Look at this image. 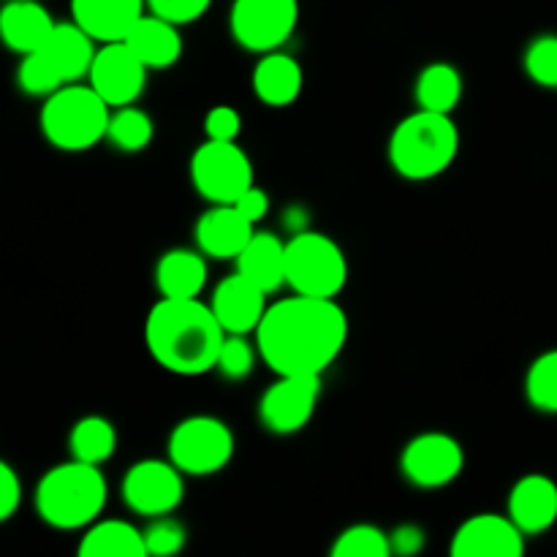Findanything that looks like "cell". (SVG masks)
<instances>
[{
    "label": "cell",
    "instance_id": "cb8c5ba5",
    "mask_svg": "<svg viewBox=\"0 0 557 557\" xmlns=\"http://www.w3.org/2000/svg\"><path fill=\"white\" fill-rule=\"evenodd\" d=\"M207 283V261L201 250L174 248L158 259L156 288L166 299H196Z\"/></svg>",
    "mask_w": 557,
    "mask_h": 557
},
{
    "label": "cell",
    "instance_id": "9a60e30c",
    "mask_svg": "<svg viewBox=\"0 0 557 557\" xmlns=\"http://www.w3.org/2000/svg\"><path fill=\"white\" fill-rule=\"evenodd\" d=\"M267 297L270 294L264 288L248 281L243 272H234V275L223 277L218 283L215 292H212L210 308L218 315L223 330H226V335H250V332L256 335L267 308H270Z\"/></svg>",
    "mask_w": 557,
    "mask_h": 557
},
{
    "label": "cell",
    "instance_id": "d590c367",
    "mask_svg": "<svg viewBox=\"0 0 557 557\" xmlns=\"http://www.w3.org/2000/svg\"><path fill=\"white\" fill-rule=\"evenodd\" d=\"M205 134L207 139L215 141H237V136L243 134V114L234 107H212L205 117Z\"/></svg>",
    "mask_w": 557,
    "mask_h": 557
},
{
    "label": "cell",
    "instance_id": "f546056e",
    "mask_svg": "<svg viewBox=\"0 0 557 557\" xmlns=\"http://www.w3.org/2000/svg\"><path fill=\"white\" fill-rule=\"evenodd\" d=\"M332 557H389L392 539L379 525H351L335 539Z\"/></svg>",
    "mask_w": 557,
    "mask_h": 557
},
{
    "label": "cell",
    "instance_id": "d4e9b609",
    "mask_svg": "<svg viewBox=\"0 0 557 557\" xmlns=\"http://www.w3.org/2000/svg\"><path fill=\"white\" fill-rule=\"evenodd\" d=\"M79 557H147L145 531L125 520H96L76 547Z\"/></svg>",
    "mask_w": 557,
    "mask_h": 557
},
{
    "label": "cell",
    "instance_id": "603a6c76",
    "mask_svg": "<svg viewBox=\"0 0 557 557\" xmlns=\"http://www.w3.org/2000/svg\"><path fill=\"white\" fill-rule=\"evenodd\" d=\"M234 261L237 272H243L267 294H275L277 288L286 286V243L277 234L256 232Z\"/></svg>",
    "mask_w": 557,
    "mask_h": 557
},
{
    "label": "cell",
    "instance_id": "f35d334b",
    "mask_svg": "<svg viewBox=\"0 0 557 557\" xmlns=\"http://www.w3.org/2000/svg\"><path fill=\"white\" fill-rule=\"evenodd\" d=\"M392 553L397 555H417L424 547V533L417 525H403L389 533Z\"/></svg>",
    "mask_w": 557,
    "mask_h": 557
},
{
    "label": "cell",
    "instance_id": "2e32d148",
    "mask_svg": "<svg viewBox=\"0 0 557 557\" xmlns=\"http://www.w3.org/2000/svg\"><path fill=\"white\" fill-rule=\"evenodd\" d=\"M194 234L199 250L210 259H237L256 234V223L234 205H212V210L196 221Z\"/></svg>",
    "mask_w": 557,
    "mask_h": 557
},
{
    "label": "cell",
    "instance_id": "74e56055",
    "mask_svg": "<svg viewBox=\"0 0 557 557\" xmlns=\"http://www.w3.org/2000/svg\"><path fill=\"white\" fill-rule=\"evenodd\" d=\"M234 207H237L250 223H261L270 215V194H267L264 188H259V185H253V188H248L237 201H234Z\"/></svg>",
    "mask_w": 557,
    "mask_h": 557
},
{
    "label": "cell",
    "instance_id": "30bf717a",
    "mask_svg": "<svg viewBox=\"0 0 557 557\" xmlns=\"http://www.w3.org/2000/svg\"><path fill=\"white\" fill-rule=\"evenodd\" d=\"M183 476L185 473L172 460H139L125 471L120 495L134 515L156 520V517L172 515L183 504Z\"/></svg>",
    "mask_w": 557,
    "mask_h": 557
},
{
    "label": "cell",
    "instance_id": "8fae6325",
    "mask_svg": "<svg viewBox=\"0 0 557 557\" xmlns=\"http://www.w3.org/2000/svg\"><path fill=\"white\" fill-rule=\"evenodd\" d=\"M466 468V449L449 433H422L406 444L400 471L413 487L441 490L460 479Z\"/></svg>",
    "mask_w": 557,
    "mask_h": 557
},
{
    "label": "cell",
    "instance_id": "3957f363",
    "mask_svg": "<svg viewBox=\"0 0 557 557\" xmlns=\"http://www.w3.org/2000/svg\"><path fill=\"white\" fill-rule=\"evenodd\" d=\"M109 490L101 466L71 457L49 468L36 484V515L58 531H85L101 517Z\"/></svg>",
    "mask_w": 557,
    "mask_h": 557
},
{
    "label": "cell",
    "instance_id": "7402d4cb",
    "mask_svg": "<svg viewBox=\"0 0 557 557\" xmlns=\"http://www.w3.org/2000/svg\"><path fill=\"white\" fill-rule=\"evenodd\" d=\"M96 38L87 30H82L74 20L71 22H58V27L52 30L49 41L44 44L38 52L47 54L52 60L54 69L60 71L65 82H79L90 74V65L96 60Z\"/></svg>",
    "mask_w": 557,
    "mask_h": 557
},
{
    "label": "cell",
    "instance_id": "e0dca14e",
    "mask_svg": "<svg viewBox=\"0 0 557 557\" xmlns=\"http://www.w3.org/2000/svg\"><path fill=\"white\" fill-rule=\"evenodd\" d=\"M147 14V0H71V20L98 44L123 41Z\"/></svg>",
    "mask_w": 557,
    "mask_h": 557
},
{
    "label": "cell",
    "instance_id": "484cf974",
    "mask_svg": "<svg viewBox=\"0 0 557 557\" xmlns=\"http://www.w3.org/2000/svg\"><path fill=\"white\" fill-rule=\"evenodd\" d=\"M417 103L419 109H430V112L451 114L462 101V74L457 65L430 63L424 65L422 74L417 76Z\"/></svg>",
    "mask_w": 557,
    "mask_h": 557
},
{
    "label": "cell",
    "instance_id": "83f0119b",
    "mask_svg": "<svg viewBox=\"0 0 557 557\" xmlns=\"http://www.w3.org/2000/svg\"><path fill=\"white\" fill-rule=\"evenodd\" d=\"M156 136V123H152L150 114L145 109L134 107H117L109 117V131H107V139L112 141L117 150L123 152H139L145 150L147 145L152 141Z\"/></svg>",
    "mask_w": 557,
    "mask_h": 557
},
{
    "label": "cell",
    "instance_id": "d6986e66",
    "mask_svg": "<svg viewBox=\"0 0 557 557\" xmlns=\"http://www.w3.org/2000/svg\"><path fill=\"white\" fill-rule=\"evenodd\" d=\"M58 22L38 0H5L0 11V36L5 47L20 54L38 52L49 41Z\"/></svg>",
    "mask_w": 557,
    "mask_h": 557
},
{
    "label": "cell",
    "instance_id": "ffe728a7",
    "mask_svg": "<svg viewBox=\"0 0 557 557\" xmlns=\"http://www.w3.org/2000/svg\"><path fill=\"white\" fill-rule=\"evenodd\" d=\"M250 85H253L256 98H259L261 103H267V107H292L305 85L302 65H299L292 54L275 49V52L261 54L259 63L253 65Z\"/></svg>",
    "mask_w": 557,
    "mask_h": 557
},
{
    "label": "cell",
    "instance_id": "1f68e13d",
    "mask_svg": "<svg viewBox=\"0 0 557 557\" xmlns=\"http://www.w3.org/2000/svg\"><path fill=\"white\" fill-rule=\"evenodd\" d=\"M256 351H259V346H250L248 335H226L221 354H218L215 370L228 381L248 379L256 368Z\"/></svg>",
    "mask_w": 557,
    "mask_h": 557
},
{
    "label": "cell",
    "instance_id": "277c9868",
    "mask_svg": "<svg viewBox=\"0 0 557 557\" xmlns=\"http://www.w3.org/2000/svg\"><path fill=\"white\" fill-rule=\"evenodd\" d=\"M460 131L451 114L417 109L395 125L389 136V163L400 177L424 183L455 163Z\"/></svg>",
    "mask_w": 557,
    "mask_h": 557
},
{
    "label": "cell",
    "instance_id": "8992f818",
    "mask_svg": "<svg viewBox=\"0 0 557 557\" xmlns=\"http://www.w3.org/2000/svg\"><path fill=\"white\" fill-rule=\"evenodd\" d=\"M348 283V261L341 245L319 232L299 228L286 243V286L305 297L335 299Z\"/></svg>",
    "mask_w": 557,
    "mask_h": 557
},
{
    "label": "cell",
    "instance_id": "d6a6232c",
    "mask_svg": "<svg viewBox=\"0 0 557 557\" xmlns=\"http://www.w3.org/2000/svg\"><path fill=\"white\" fill-rule=\"evenodd\" d=\"M525 63L528 76L542 87H557V36L547 33L539 36L528 44L525 49Z\"/></svg>",
    "mask_w": 557,
    "mask_h": 557
},
{
    "label": "cell",
    "instance_id": "52a82bcc",
    "mask_svg": "<svg viewBox=\"0 0 557 557\" xmlns=\"http://www.w3.org/2000/svg\"><path fill=\"white\" fill-rule=\"evenodd\" d=\"M166 451L185 476H212L232 462L234 433L223 419L199 413L174 424Z\"/></svg>",
    "mask_w": 557,
    "mask_h": 557
},
{
    "label": "cell",
    "instance_id": "836d02e7",
    "mask_svg": "<svg viewBox=\"0 0 557 557\" xmlns=\"http://www.w3.org/2000/svg\"><path fill=\"white\" fill-rule=\"evenodd\" d=\"M145 544H147V555L156 557H169L177 555L180 549L185 547V528L180 525L177 520L172 517H156L152 525L145 531Z\"/></svg>",
    "mask_w": 557,
    "mask_h": 557
},
{
    "label": "cell",
    "instance_id": "44dd1931",
    "mask_svg": "<svg viewBox=\"0 0 557 557\" xmlns=\"http://www.w3.org/2000/svg\"><path fill=\"white\" fill-rule=\"evenodd\" d=\"M136 58L147 65L150 71L172 69L180 58H183V36H180V25L163 20V16L147 11L128 36L123 38Z\"/></svg>",
    "mask_w": 557,
    "mask_h": 557
},
{
    "label": "cell",
    "instance_id": "4316f807",
    "mask_svg": "<svg viewBox=\"0 0 557 557\" xmlns=\"http://www.w3.org/2000/svg\"><path fill=\"white\" fill-rule=\"evenodd\" d=\"M69 449L74 460L103 466L117 451V430L103 417H85L71 428Z\"/></svg>",
    "mask_w": 557,
    "mask_h": 557
},
{
    "label": "cell",
    "instance_id": "5b68a950",
    "mask_svg": "<svg viewBox=\"0 0 557 557\" xmlns=\"http://www.w3.org/2000/svg\"><path fill=\"white\" fill-rule=\"evenodd\" d=\"M109 109L112 107L90 85L71 82L44 98L41 134L47 136L49 145L63 152L90 150L107 139L109 117H112Z\"/></svg>",
    "mask_w": 557,
    "mask_h": 557
},
{
    "label": "cell",
    "instance_id": "e575fe53",
    "mask_svg": "<svg viewBox=\"0 0 557 557\" xmlns=\"http://www.w3.org/2000/svg\"><path fill=\"white\" fill-rule=\"evenodd\" d=\"M212 0H147V11L163 16V20L174 22V25H190V22L201 20Z\"/></svg>",
    "mask_w": 557,
    "mask_h": 557
},
{
    "label": "cell",
    "instance_id": "8d00e7d4",
    "mask_svg": "<svg viewBox=\"0 0 557 557\" xmlns=\"http://www.w3.org/2000/svg\"><path fill=\"white\" fill-rule=\"evenodd\" d=\"M22 504V482L9 462H0V520H11Z\"/></svg>",
    "mask_w": 557,
    "mask_h": 557
},
{
    "label": "cell",
    "instance_id": "4dcf8cb0",
    "mask_svg": "<svg viewBox=\"0 0 557 557\" xmlns=\"http://www.w3.org/2000/svg\"><path fill=\"white\" fill-rule=\"evenodd\" d=\"M16 79H20L22 90L30 92V96H41V98H49L52 92H58L60 87L69 85V82L60 76V71L52 65V60H49L44 52L22 54Z\"/></svg>",
    "mask_w": 557,
    "mask_h": 557
},
{
    "label": "cell",
    "instance_id": "ac0fdd59",
    "mask_svg": "<svg viewBox=\"0 0 557 557\" xmlns=\"http://www.w3.org/2000/svg\"><path fill=\"white\" fill-rule=\"evenodd\" d=\"M506 515L525 536L549 531L557 522V484L544 473H528L511 487Z\"/></svg>",
    "mask_w": 557,
    "mask_h": 557
},
{
    "label": "cell",
    "instance_id": "f1b7e54d",
    "mask_svg": "<svg viewBox=\"0 0 557 557\" xmlns=\"http://www.w3.org/2000/svg\"><path fill=\"white\" fill-rule=\"evenodd\" d=\"M525 397L536 411L557 413V348L533 359L525 373Z\"/></svg>",
    "mask_w": 557,
    "mask_h": 557
},
{
    "label": "cell",
    "instance_id": "7c38bea8",
    "mask_svg": "<svg viewBox=\"0 0 557 557\" xmlns=\"http://www.w3.org/2000/svg\"><path fill=\"white\" fill-rule=\"evenodd\" d=\"M321 397V375H277L259 400V419L270 433L294 435L313 419Z\"/></svg>",
    "mask_w": 557,
    "mask_h": 557
},
{
    "label": "cell",
    "instance_id": "5bb4252c",
    "mask_svg": "<svg viewBox=\"0 0 557 557\" xmlns=\"http://www.w3.org/2000/svg\"><path fill=\"white\" fill-rule=\"evenodd\" d=\"M525 533L509 515L493 511L473 515L455 531L449 544L451 557H522Z\"/></svg>",
    "mask_w": 557,
    "mask_h": 557
},
{
    "label": "cell",
    "instance_id": "6da1fadb",
    "mask_svg": "<svg viewBox=\"0 0 557 557\" xmlns=\"http://www.w3.org/2000/svg\"><path fill=\"white\" fill-rule=\"evenodd\" d=\"M346 341V310L335 299L305 294L272 302L256 330L261 359L277 375H324Z\"/></svg>",
    "mask_w": 557,
    "mask_h": 557
},
{
    "label": "cell",
    "instance_id": "4fadbf2b",
    "mask_svg": "<svg viewBox=\"0 0 557 557\" xmlns=\"http://www.w3.org/2000/svg\"><path fill=\"white\" fill-rule=\"evenodd\" d=\"M147 65L136 58L125 41L101 44L87 74V85L112 109L128 107L141 96L147 82Z\"/></svg>",
    "mask_w": 557,
    "mask_h": 557
},
{
    "label": "cell",
    "instance_id": "ba28073f",
    "mask_svg": "<svg viewBox=\"0 0 557 557\" xmlns=\"http://www.w3.org/2000/svg\"><path fill=\"white\" fill-rule=\"evenodd\" d=\"M190 183L210 205H234L253 188V163L237 141L207 139L190 156Z\"/></svg>",
    "mask_w": 557,
    "mask_h": 557
},
{
    "label": "cell",
    "instance_id": "9c48e42d",
    "mask_svg": "<svg viewBox=\"0 0 557 557\" xmlns=\"http://www.w3.org/2000/svg\"><path fill=\"white\" fill-rule=\"evenodd\" d=\"M299 22V0H234L228 30L243 49L267 54L294 36Z\"/></svg>",
    "mask_w": 557,
    "mask_h": 557
},
{
    "label": "cell",
    "instance_id": "7a4b0ae2",
    "mask_svg": "<svg viewBox=\"0 0 557 557\" xmlns=\"http://www.w3.org/2000/svg\"><path fill=\"white\" fill-rule=\"evenodd\" d=\"M226 330L210 305L196 299L161 297L145 321L150 357L174 375H205L215 370Z\"/></svg>",
    "mask_w": 557,
    "mask_h": 557
}]
</instances>
